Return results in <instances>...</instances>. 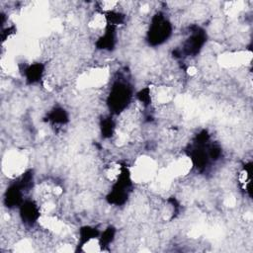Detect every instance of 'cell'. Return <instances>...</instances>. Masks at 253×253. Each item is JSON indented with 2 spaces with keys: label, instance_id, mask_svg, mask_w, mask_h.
Instances as JSON below:
<instances>
[{
  "label": "cell",
  "instance_id": "1",
  "mask_svg": "<svg viewBox=\"0 0 253 253\" xmlns=\"http://www.w3.org/2000/svg\"><path fill=\"white\" fill-rule=\"evenodd\" d=\"M157 172L155 161L148 156H142L135 160L129 173L131 180L136 183H147L153 180Z\"/></svg>",
  "mask_w": 253,
  "mask_h": 253
},
{
  "label": "cell",
  "instance_id": "2",
  "mask_svg": "<svg viewBox=\"0 0 253 253\" xmlns=\"http://www.w3.org/2000/svg\"><path fill=\"white\" fill-rule=\"evenodd\" d=\"M3 171L11 177H17L24 174L26 165V156L20 151L7 152L3 158Z\"/></svg>",
  "mask_w": 253,
  "mask_h": 253
}]
</instances>
